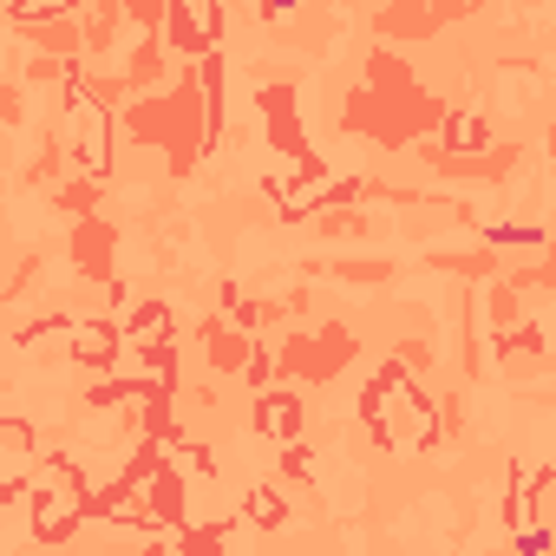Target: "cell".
I'll use <instances>...</instances> for the list:
<instances>
[{
  "label": "cell",
  "instance_id": "277c9868",
  "mask_svg": "<svg viewBox=\"0 0 556 556\" xmlns=\"http://www.w3.org/2000/svg\"><path fill=\"white\" fill-rule=\"evenodd\" d=\"M27 471H34V426L0 419V497L21 491V484H27Z\"/></svg>",
  "mask_w": 556,
  "mask_h": 556
},
{
  "label": "cell",
  "instance_id": "3957f363",
  "mask_svg": "<svg viewBox=\"0 0 556 556\" xmlns=\"http://www.w3.org/2000/svg\"><path fill=\"white\" fill-rule=\"evenodd\" d=\"M112 125H105V105L99 99H86V92H73V105H66V151L99 177L105 170V157H112V138H105Z\"/></svg>",
  "mask_w": 556,
  "mask_h": 556
},
{
  "label": "cell",
  "instance_id": "5b68a950",
  "mask_svg": "<svg viewBox=\"0 0 556 556\" xmlns=\"http://www.w3.org/2000/svg\"><path fill=\"white\" fill-rule=\"evenodd\" d=\"M295 426H302V406H295L289 393H268V400H262V432H268V439H289Z\"/></svg>",
  "mask_w": 556,
  "mask_h": 556
},
{
  "label": "cell",
  "instance_id": "ba28073f",
  "mask_svg": "<svg viewBox=\"0 0 556 556\" xmlns=\"http://www.w3.org/2000/svg\"><path fill=\"white\" fill-rule=\"evenodd\" d=\"M249 517H255V523H275V517H282V504H275V491H255V497H249Z\"/></svg>",
  "mask_w": 556,
  "mask_h": 556
},
{
  "label": "cell",
  "instance_id": "7a4b0ae2",
  "mask_svg": "<svg viewBox=\"0 0 556 556\" xmlns=\"http://www.w3.org/2000/svg\"><path fill=\"white\" fill-rule=\"evenodd\" d=\"M27 484H34V536L60 543V536L86 517V478H79L73 465H60V458H47V465L34 458Z\"/></svg>",
  "mask_w": 556,
  "mask_h": 556
},
{
  "label": "cell",
  "instance_id": "6da1fadb",
  "mask_svg": "<svg viewBox=\"0 0 556 556\" xmlns=\"http://www.w3.org/2000/svg\"><path fill=\"white\" fill-rule=\"evenodd\" d=\"M367 419H374V432H380V445H393V452H419L432 432H439V413L413 393V380L406 374H387L380 387H374V400H367Z\"/></svg>",
  "mask_w": 556,
  "mask_h": 556
},
{
  "label": "cell",
  "instance_id": "52a82bcc",
  "mask_svg": "<svg viewBox=\"0 0 556 556\" xmlns=\"http://www.w3.org/2000/svg\"><path fill=\"white\" fill-rule=\"evenodd\" d=\"M321 197H328V177H308V184H295V190H289L282 203H289V210H315Z\"/></svg>",
  "mask_w": 556,
  "mask_h": 556
},
{
  "label": "cell",
  "instance_id": "8992f818",
  "mask_svg": "<svg viewBox=\"0 0 556 556\" xmlns=\"http://www.w3.org/2000/svg\"><path fill=\"white\" fill-rule=\"evenodd\" d=\"M112 341H118L112 328H79V334H73V354H79V361H99V367H105V361H112Z\"/></svg>",
  "mask_w": 556,
  "mask_h": 556
}]
</instances>
